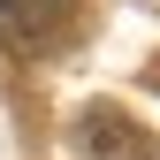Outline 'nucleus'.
<instances>
[{
    "label": "nucleus",
    "instance_id": "nucleus-1",
    "mask_svg": "<svg viewBox=\"0 0 160 160\" xmlns=\"http://www.w3.org/2000/svg\"><path fill=\"white\" fill-rule=\"evenodd\" d=\"M76 145H84V160H152V130L130 122L122 107H84L76 114Z\"/></svg>",
    "mask_w": 160,
    "mask_h": 160
},
{
    "label": "nucleus",
    "instance_id": "nucleus-2",
    "mask_svg": "<svg viewBox=\"0 0 160 160\" xmlns=\"http://www.w3.org/2000/svg\"><path fill=\"white\" fill-rule=\"evenodd\" d=\"M69 15L76 0H0V46H46V38H61Z\"/></svg>",
    "mask_w": 160,
    "mask_h": 160
}]
</instances>
